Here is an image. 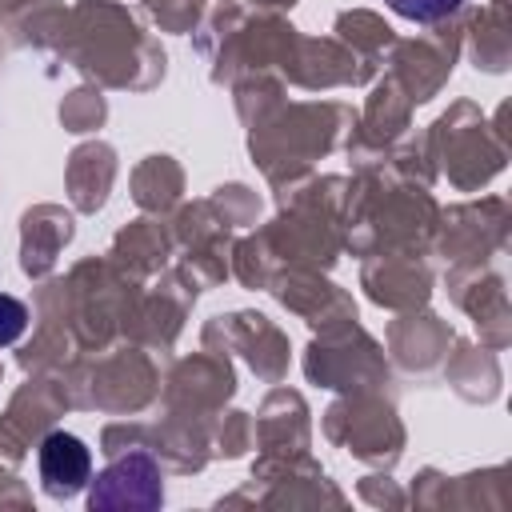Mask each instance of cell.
<instances>
[{"label": "cell", "mask_w": 512, "mask_h": 512, "mask_svg": "<svg viewBox=\"0 0 512 512\" xmlns=\"http://www.w3.org/2000/svg\"><path fill=\"white\" fill-rule=\"evenodd\" d=\"M164 500V484H160V468L148 452H128L120 460H112L88 488V504L92 508H140L152 512Z\"/></svg>", "instance_id": "cell-1"}, {"label": "cell", "mask_w": 512, "mask_h": 512, "mask_svg": "<svg viewBox=\"0 0 512 512\" xmlns=\"http://www.w3.org/2000/svg\"><path fill=\"white\" fill-rule=\"evenodd\" d=\"M40 480L52 500L76 496L92 480V452L72 432H48L40 444Z\"/></svg>", "instance_id": "cell-2"}, {"label": "cell", "mask_w": 512, "mask_h": 512, "mask_svg": "<svg viewBox=\"0 0 512 512\" xmlns=\"http://www.w3.org/2000/svg\"><path fill=\"white\" fill-rule=\"evenodd\" d=\"M396 16H404V20H416V24H436V20H444V16H452L464 0H384Z\"/></svg>", "instance_id": "cell-3"}, {"label": "cell", "mask_w": 512, "mask_h": 512, "mask_svg": "<svg viewBox=\"0 0 512 512\" xmlns=\"http://www.w3.org/2000/svg\"><path fill=\"white\" fill-rule=\"evenodd\" d=\"M24 328H28V308L16 296L0 292V348L16 344L24 336Z\"/></svg>", "instance_id": "cell-4"}]
</instances>
